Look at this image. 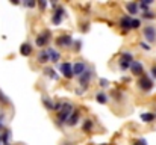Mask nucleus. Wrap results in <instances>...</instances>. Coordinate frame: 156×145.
Instances as JSON below:
<instances>
[{
    "instance_id": "1",
    "label": "nucleus",
    "mask_w": 156,
    "mask_h": 145,
    "mask_svg": "<svg viewBox=\"0 0 156 145\" xmlns=\"http://www.w3.org/2000/svg\"><path fill=\"white\" fill-rule=\"evenodd\" d=\"M71 113H73V104L68 103V101H67V103H62V106H61V112H59V115H58V121H59L61 124L67 123Z\"/></svg>"
},
{
    "instance_id": "2",
    "label": "nucleus",
    "mask_w": 156,
    "mask_h": 145,
    "mask_svg": "<svg viewBox=\"0 0 156 145\" xmlns=\"http://www.w3.org/2000/svg\"><path fill=\"white\" fill-rule=\"evenodd\" d=\"M59 70H61L62 76L67 77V79H71V77L74 76V74H73V65H71L70 62H64V64H61Z\"/></svg>"
},
{
    "instance_id": "3",
    "label": "nucleus",
    "mask_w": 156,
    "mask_h": 145,
    "mask_svg": "<svg viewBox=\"0 0 156 145\" xmlns=\"http://www.w3.org/2000/svg\"><path fill=\"white\" fill-rule=\"evenodd\" d=\"M138 86L143 89V91H150L153 88V80L149 79L147 76H143L140 80H138Z\"/></svg>"
},
{
    "instance_id": "4",
    "label": "nucleus",
    "mask_w": 156,
    "mask_h": 145,
    "mask_svg": "<svg viewBox=\"0 0 156 145\" xmlns=\"http://www.w3.org/2000/svg\"><path fill=\"white\" fill-rule=\"evenodd\" d=\"M144 36L149 43H155L156 41V29L153 26H147L144 29Z\"/></svg>"
},
{
    "instance_id": "5",
    "label": "nucleus",
    "mask_w": 156,
    "mask_h": 145,
    "mask_svg": "<svg viewBox=\"0 0 156 145\" xmlns=\"http://www.w3.org/2000/svg\"><path fill=\"white\" fill-rule=\"evenodd\" d=\"M87 71V65L83 64V62H76L74 65H73V74L74 76H82L83 73Z\"/></svg>"
},
{
    "instance_id": "6",
    "label": "nucleus",
    "mask_w": 156,
    "mask_h": 145,
    "mask_svg": "<svg viewBox=\"0 0 156 145\" xmlns=\"http://www.w3.org/2000/svg\"><path fill=\"white\" fill-rule=\"evenodd\" d=\"M49 40H50V33L49 32H44V33H41V35L37 36V46L38 47H44L49 43Z\"/></svg>"
},
{
    "instance_id": "7",
    "label": "nucleus",
    "mask_w": 156,
    "mask_h": 145,
    "mask_svg": "<svg viewBox=\"0 0 156 145\" xmlns=\"http://www.w3.org/2000/svg\"><path fill=\"white\" fill-rule=\"evenodd\" d=\"M130 70H132V73L136 74V76H141V74L144 73V67H143V64L138 62V60H133V62L130 64Z\"/></svg>"
},
{
    "instance_id": "8",
    "label": "nucleus",
    "mask_w": 156,
    "mask_h": 145,
    "mask_svg": "<svg viewBox=\"0 0 156 145\" xmlns=\"http://www.w3.org/2000/svg\"><path fill=\"white\" fill-rule=\"evenodd\" d=\"M71 43H73V40H71L70 35H64V36H61V38L56 40V44L59 47H68V46H71Z\"/></svg>"
},
{
    "instance_id": "9",
    "label": "nucleus",
    "mask_w": 156,
    "mask_h": 145,
    "mask_svg": "<svg viewBox=\"0 0 156 145\" xmlns=\"http://www.w3.org/2000/svg\"><path fill=\"white\" fill-rule=\"evenodd\" d=\"M91 76H93V73H91V70H87L82 76H80V85L83 86V88H88V83H90V80H91Z\"/></svg>"
},
{
    "instance_id": "10",
    "label": "nucleus",
    "mask_w": 156,
    "mask_h": 145,
    "mask_svg": "<svg viewBox=\"0 0 156 145\" xmlns=\"http://www.w3.org/2000/svg\"><path fill=\"white\" fill-rule=\"evenodd\" d=\"M62 18H64V9H62V8H58V9L55 11V14H53V17H52L53 24H61V21H62Z\"/></svg>"
},
{
    "instance_id": "11",
    "label": "nucleus",
    "mask_w": 156,
    "mask_h": 145,
    "mask_svg": "<svg viewBox=\"0 0 156 145\" xmlns=\"http://www.w3.org/2000/svg\"><path fill=\"white\" fill-rule=\"evenodd\" d=\"M126 9H127V12H129L130 15H135V14H138L140 5L135 3V2H129V3H126Z\"/></svg>"
},
{
    "instance_id": "12",
    "label": "nucleus",
    "mask_w": 156,
    "mask_h": 145,
    "mask_svg": "<svg viewBox=\"0 0 156 145\" xmlns=\"http://www.w3.org/2000/svg\"><path fill=\"white\" fill-rule=\"evenodd\" d=\"M120 26H121L124 30L132 29V18H129V17H123L121 21H120Z\"/></svg>"
},
{
    "instance_id": "13",
    "label": "nucleus",
    "mask_w": 156,
    "mask_h": 145,
    "mask_svg": "<svg viewBox=\"0 0 156 145\" xmlns=\"http://www.w3.org/2000/svg\"><path fill=\"white\" fill-rule=\"evenodd\" d=\"M77 123H79V110H74V112L70 115L67 124H68V126H76Z\"/></svg>"
},
{
    "instance_id": "14",
    "label": "nucleus",
    "mask_w": 156,
    "mask_h": 145,
    "mask_svg": "<svg viewBox=\"0 0 156 145\" xmlns=\"http://www.w3.org/2000/svg\"><path fill=\"white\" fill-rule=\"evenodd\" d=\"M20 53H21L23 56H29V54L32 53V46H30L29 43L21 44V47H20Z\"/></svg>"
},
{
    "instance_id": "15",
    "label": "nucleus",
    "mask_w": 156,
    "mask_h": 145,
    "mask_svg": "<svg viewBox=\"0 0 156 145\" xmlns=\"http://www.w3.org/2000/svg\"><path fill=\"white\" fill-rule=\"evenodd\" d=\"M49 60H50V57H49L47 50H41V51H40V56H38V62H40V64H46V62H49Z\"/></svg>"
},
{
    "instance_id": "16",
    "label": "nucleus",
    "mask_w": 156,
    "mask_h": 145,
    "mask_svg": "<svg viewBox=\"0 0 156 145\" xmlns=\"http://www.w3.org/2000/svg\"><path fill=\"white\" fill-rule=\"evenodd\" d=\"M47 53H49V57H50V62H58L59 60V53L53 48H47Z\"/></svg>"
},
{
    "instance_id": "17",
    "label": "nucleus",
    "mask_w": 156,
    "mask_h": 145,
    "mask_svg": "<svg viewBox=\"0 0 156 145\" xmlns=\"http://www.w3.org/2000/svg\"><path fill=\"white\" fill-rule=\"evenodd\" d=\"M9 138H11V132H9V130H5V132L2 133V144L9 145Z\"/></svg>"
},
{
    "instance_id": "18",
    "label": "nucleus",
    "mask_w": 156,
    "mask_h": 145,
    "mask_svg": "<svg viewBox=\"0 0 156 145\" xmlns=\"http://www.w3.org/2000/svg\"><path fill=\"white\" fill-rule=\"evenodd\" d=\"M141 119L144 123H153L155 121V115L153 113H141Z\"/></svg>"
},
{
    "instance_id": "19",
    "label": "nucleus",
    "mask_w": 156,
    "mask_h": 145,
    "mask_svg": "<svg viewBox=\"0 0 156 145\" xmlns=\"http://www.w3.org/2000/svg\"><path fill=\"white\" fill-rule=\"evenodd\" d=\"M120 60L127 62V64H132V62H133V56H132L130 53H123V54H121V57H120Z\"/></svg>"
},
{
    "instance_id": "20",
    "label": "nucleus",
    "mask_w": 156,
    "mask_h": 145,
    "mask_svg": "<svg viewBox=\"0 0 156 145\" xmlns=\"http://www.w3.org/2000/svg\"><path fill=\"white\" fill-rule=\"evenodd\" d=\"M43 103H44L46 109H49V110H55V104H53V101L52 100H49L47 97H43Z\"/></svg>"
},
{
    "instance_id": "21",
    "label": "nucleus",
    "mask_w": 156,
    "mask_h": 145,
    "mask_svg": "<svg viewBox=\"0 0 156 145\" xmlns=\"http://www.w3.org/2000/svg\"><path fill=\"white\" fill-rule=\"evenodd\" d=\"M96 100H97L100 104H105V103L108 101V97H106V94H103V92H99V94L96 95Z\"/></svg>"
},
{
    "instance_id": "22",
    "label": "nucleus",
    "mask_w": 156,
    "mask_h": 145,
    "mask_svg": "<svg viewBox=\"0 0 156 145\" xmlns=\"http://www.w3.org/2000/svg\"><path fill=\"white\" fill-rule=\"evenodd\" d=\"M149 5H152V0H144V2H141V3H140V8H141V9H144V12H146V11H149V9H147V8H149Z\"/></svg>"
},
{
    "instance_id": "23",
    "label": "nucleus",
    "mask_w": 156,
    "mask_h": 145,
    "mask_svg": "<svg viewBox=\"0 0 156 145\" xmlns=\"http://www.w3.org/2000/svg\"><path fill=\"white\" fill-rule=\"evenodd\" d=\"M143 17H144L146 20H153V18H155V14H153L152 11H146V12H143Z\"/></svg>"
},
{
    "instance_id": "24",
    "label": "nucleus",
    "mask_w": 156,
    "mask_h": 145,
    "mask_svg": "<svg viewBox=\"0 0 156 145\" xmlns=\"http://www.w3.org/2000/svg\"><path fill=\"white\" fill-rule=\"evenodd\" d=\"M93 129V123L90 121V119H87L85 121V124H83V130H87V132H90Z\"/></svg>"
},
{
    "instance_id": "25",
    "label": "nucleus",
    "mask_w": 156,
    "mask_h": 145,
    "mask_svg": "<svg viewBox=\"0 0 156 145\" xmlns=\"http://www.w3.org/2000/svg\"><path fill=\"white\" fill-rule=\"evenodd\" d=\"M46 74L50 76L52 79H58V76L55 74V70H52V68H47V70H46Z\"/></svg>"
},
{
    "instance_id": "26",
    "label": "nucleus",
    "mask_w": 156,
    "mask_h": 145,
    "mask_svg": "<svg viewBox=\"0 0 156 145\" xmlns=\"http://www.w3.org/2000/svg\"><path fill=\"white\" fill-rule=\"evenodd\" d=\"M141 26V21L138 20V18H135V20H132V29H138Z\"/></svg>"
},
{
    "instance_id": "27",
    "label": "nucleus",
    "mask_w": 156,
    "mask_h": 145,
    "mask_svg": "<svg viewBox=\"0 0 156 145\" xmlns=\"http://www.w3.org/2000/svg\"><path fill=\"white\" fill-rule=\"evenodd\" d=\"M120 68H121V70H127V68H130V64H127V62H123V60H120Z\"/></svg>"
},
{
    "instance_id": "28",
    "label": "nucleus",
    "mask_w": 156,
    "mask_h": 145,
    "mask_svg": "<svg viewBox=\"0 0 156 145\" xmlns=\"http://www.w3.org/2000/svg\"><path fill=\"white\" fill-rule=\"evenodd\" d=\"M0 101H3V103H9V98H6L3 92H0Z\"/></svg>"
},
{
    "instance_id": "29",
    "label": "nucleus",
    "mask_w": 156,
    "mask_h": 145,
    "mask_svg": "<svg viewBox=\"0 0 156 145\" xmlns=\"http://www.w3.org/2000/svg\"><path fill=\"white\" fill-rule=\"evenodd\" d=\"M140 46H141V48H143V50H147V51L150 50V46H149V44H146V43H141Z\"/></svg>"
},
{
    "instance_id": "30",
    "label": "nucleus",
    "mask_w": 156,
    "mask_h": 145,
    "mask_svg": "<svg viewBox=\"0 0 156 145\" xmlns=\"http://www.w3.org/2000/svg\"><path fill=\"white\" fill-rule=\"evenodd\" d=\"M133 145H147V142H146L144 139H140V141H136V142H133Z\"/></svg>"
},
{
    "instance_id": "31",
    "label": "nucleus",
    "mask_w": 156,
    "mask_h": 145,
    "mask_svg": "<svg viewBox=\"0 0 156 145\" xmlns=\"http://www.w3.org/2000/svg\"><path fill=\"white\" fill-rule=\"evenodd\" d=\"M100 86H103V88L108 86V80L106 79H100Z\"/></svg>"
},
{
    "instance_id": "32",
    "label": "nucleus",
    "mask_w": 156,
    "mask_h": 145,
    "mask_svg": "<svg viewBox=\"0 0 156 145\" xmlns=\"http://www.w3.org/2000/svg\"><path fill=\"white\" fill-rule=\"evenodd\" d=\"M24 6H29V8H34V6H35V2H24Z\"/></svg>"
},
{
    "instance_id": "33",
    "label": "nucleus",
    "mask_w": 156,
    "mask_h": 145,
    "mask_svg": "<svg viewBox=\"0 0 156 145\" xmlns=\"http://www.w3.org/2000/svg\"><path fill=\"white\" fill-rule=\"evenodd\" d=\"M152 76H153V79H156V65L152 67Z\"/></svg>"
},
{
    "instance_id": "34",
    "label": "nucleus",
    "mask_w": 156,
    "mask_h": 145,
    "mask_svg": "<svg viewBox=\"0 0 156 145\" xmlns=\"http://www.w3.org/2000/svg\"><path fill=\"white\" fill-rule=\"evenodd\" d=\"M3 129V115H0V130Z\"/></svg>"
},
{
    "instance_id": "35",
    "label": "nucleus",
    "mask_w": 156,
    "mask_h": 145,
    "mask_svg": "<svg viewBox=\"0 0 156 145\" xmlns=\"http://www.w3.org/2000/svg\"><path fill=\"white\" fill-rule=\"evenodd\" d=\"M0 145H2V136H0Z\"/></svg>"
},
{
    "instance_id": "36",
    "label": "nucleus",
    "mask_w": 156,
    "mask_h": 145,
    "mask_svg": "<svg viewBox=\"0 0 156 145\" xmlns=\"http://www.w3.org/2000/svg\"><path fill=\"white\" fill-rule=\"evenodd\" d=\"M102 145H108V144H102Z\"/></svg>"
}]
</instances>
